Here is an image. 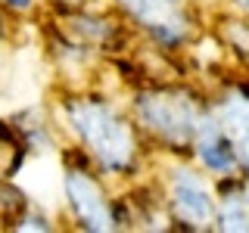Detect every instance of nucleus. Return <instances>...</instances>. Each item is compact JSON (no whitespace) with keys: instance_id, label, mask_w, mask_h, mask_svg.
<instances>
[{"instance_id":"nucleus-3","label":"nucleus","mask_w":249,"mask_h":233,"mask_svg":"<svg viewBox=\"0 0 249 233\" xmlns=\"http://www.w3.org/2000/svg\"><path fill=\"white\" fill-rule=\"evenodd\" d=\"M66 199L69 208L88 230H112V212H109L100 186L84 177L81 171L66 174Z\"/></svg>"},{"instance_id":"nucleus-7","label":"nucleus","mask_w":249,"mask_h":233,"mask_svg":"<svg viewBox=\"0 0 249 233\" xmlns=\"http://www.w3.org/2000/svg\"><path fill=\"white\" fill-rule=\"evenodd\" d=\"M218 124L224 128V134L231 137V143L237 146L240 159L249 162V97L233 93L218 106Z\"/></svg>"},{"instance_id":"nucleus-12","label":"nucleus","mask_w":249,"mask_h":233,"mask_svg":"<svg viewBox=\"0 0 249 233\" xmlns=\"http://www.w3.org/2000/svg\"><path fill=\"white\" fill-rule=\"evenodd\" d=\"M168 3H175V0H168Z\"/></svg>"},{"instance_id":"nucleus-10","label":"nucleus","mask_w":249,"mask_h":233,"mask_svg":"<svg viewBox=\"0 0 249 233\" xmlns=\"http://www.w3.org/2000/svg\"><path fill=\"white\" fill-rule=\"evenodd\" d=\"M237 6H243V10H249V0H237Z\"/></svg>"},{"instance_id":"nucleus-1","label":"nucleus","mask_w":249,"mask_h":233,"mask_svg":"<svg viewBox=\"0 0 249 233\" xmlns=\"http://www.w3.org/2000/svg\"><path fill=\"white\" fill-rule=\"evenodd\" d=\"M69 124L84 146L93 152L106 171H124L134 159V137L128 124L100 100H72L69 103Z\"/></svg>"},{"instance_id":"nucleus-11","label":"nucleus","mask_w":249,"mask_h":233,"mask_svg":"<svg viewBox=\"0 0 249 233\" xmlns=\"http://www.w3.org/2000/svg\"><path fill=\"white\" fill-rule=\"evenodd\" d=\"M246 202H249V183H246Z\"/></svg>"},{"instance_id":"nucleus-2","label":"nucleus","mask_w":249,"mask_h":233,"mask_svg":"<svg viewBox=\"0 0 249 233\" xmlns=\"http://www.w3.org/2000/svg\"><path fill=\"white\" fill-rule=\"evenodd\" d=\"M137 115L150 131L171 143H184L196 137L202 128L199 109L187 93H143L137 100Z\"/></svg>"},{"instance_id":"nucleus-9","label":"nucleus","mask_w":249,"mask_h":233,"mask_svg":"<svg viewBox=\"0 0 249 233\" xmlns=\"http://www.w3.org/2000/svg\"><path fill=\"white\" fill-rule=\"evenodd\" d=\"M6 3H10V6H16V10H25V6L31 3V0H6Z\"/></svg>"},{"instance_id":"nucleus-5","label":"nucleus","mask_w":249,"mask_h":233,"mask_svg":"<svg viewBox=\"0 0 249 233\" xmlns=\"http://www.w3.org/2000/svg\"><path fill=\"white\" fill-rule=\"evenodd\" d=\"M122 6L162 41H178L184 34V19L171 10L168 0H122Z\"/></svg>"},{"instance_id":"nucleus-8","label":"nucleus","mask_w":249,"mask_h":233,"mask_svg":"<svg viewBox=\"0 0 249 233\" xmlns=\"http://www.w3.org/2000/svg\"><path fill=\"white\" fill-rule=\"evenodd\" d=\"M218 227L221 230H249V202L231 196L218 212Z\"/></svg>"},{"instance_id":"nucleus-4","label":"nucleus","mask_w":249,"mask_h":233,"mask_svg":"<svg viewBox=\"0 0 249 233\" xmlns=\"http://www.w3.org/2000/svg\"><path fill=\"white\" fill-rule=\"evenodd\" d=\"M171 208L190 227H206L215 215V202L209 196L206 183L193 177L190 171H175L171 174Z\"/></svg>"},{"instance_id":"nucleus-6","label":"nucleus","mask_w":249,"mask_h":233,"mask_svg":"<svg viewBox=\"0 0 249 233\" xmlns=\"http://www.w3.org/2000/svg\"><path fill=\"white\" fill-rule=\"evenodd\" d=\"M196 152L202 159V165L212 168V171H233L240 162L237 146L231 143V137L224 134L221 124H202L199 134H196Z\"/></svg>"}]
</instances>
